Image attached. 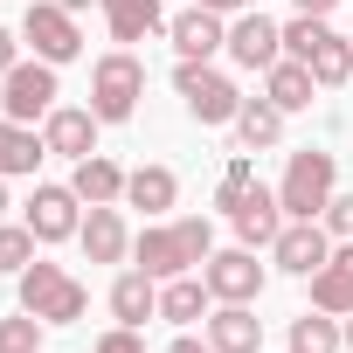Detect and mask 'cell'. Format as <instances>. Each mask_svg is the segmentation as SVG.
Returning <instances> with one entry per match:
<instances>
[{
	"instance_id": "6da1fadb",
	"label": "cell",
	"mask_w": 353,
	"mask_h": 353,
	"mask_svg": "<svg viewBox=\"0 0 353 353\" xmlns=\"http://www.w3.org/2000/svg\"><path fill=\"white\" fill-rule=\"evenodd\" d=\"M132 256H139V270L145 277H188L194 263H208L215 256V229L201 222V215H188V222H159V229H145L139 243H132Z\"/></svg>"
},
{
	"instance_id": "7a4b0ae2",
	"label": "cell",
	"mask_w": 353,
	"mask_h": 353,
	"mask_svg": "<svg viewBox=\"0 0 353 353\" xmlns=\"http://www.w3.org/2000/svg\"><path fill=\"white\" fill-rule=\"evenodd\" d=\"M21 312H35L42 325H77V319L90 312V291H83L63 263H42V256H35V263L21 270Z\"/></svg>"
},
{
	"instance_id": "3957f363",
	"label": "cell",
	"mask_w": 353,
	"mask_h": 353,
	"mask_svg": "<svg viewBox=\"0 0 353 353\" xmlns=\"http://www.w3.org/2000/svg\"><path fill=\"white\" fill-rule=\"evenodd\" d=\"M139 97H145V63H139L132 49L97 56V70H90V111H97L104 125H125V118L139 111Z\"/></svg>"
},
{
	"instance_id": "277c9868",
	"label": "cell",
	"mask_w": 353,
	"mask_h": 353,
	"mask_svg": "<svg viewBox=\"0 0 353 353\" xmlns=\"http://www.w3.org/2000/svg\"><path fill=\"white\" fill-rule=\"evenodd\" d=\"M332 152H291V166H284V181H277V201H284V215L291 222H319L325 215V201H332Z\"/></svg>"
},
{
	"instance_id": "5b68a950",
	"label": "cell",
	"mask_w": 353,
	"mask_h": 353,
	"mask_svg": "<svg viewBox=\"0 0 353 353\" xmlns=\"http://www.w3.org/2000/svg\"><path fill=\"white\" fill-rule=\"evenodd\" d=\"M173 90H181V104H188L201 125H236V111H243V90H236L222 70L188 63V56H181V70H173Z\"/></svg>"
},
{
	"instance_id": "8992f818",
	"label": "cell",
	"mask_w": 353,
	"mask_h": 353,
	"mask_svg": "<svg viewBox=\"0 0 353 353\" xmlns=\"http://www.w3.org/2000/svg\"><path fill=\"white\" fill-rule=\"evenodd\" d=\"M56 97H63V90H56V63H42V56H35V63H14L8 77H0V111H8L14 125L49 118Z\"/></svg>"
},
{
	"instance_id": "52a82bcc",
	"label": "cell",
	"mask_w": 353,
	"mask_h": 353,
	"mask_svg": "<svg viewBox=\"0 0 353 353\" xmlns=\"http://www.w3.org/2000/svg\"><path fill=\"white\" fill-rule=\"evenodd\" d=\"M21 42H35L42 63H77V56H83L77 14L56 8V0H28V14H21Z\"/></svg>"
},
{
	"instance_id": "ba28073f",
	"label": "cell",
	"mask_w": 353,
	"mask_h": 353,
	"mask_svg": "<svg viewBox=\"0 0 353 353\" xmlns=\"http://www.w3.org/2000/svg\"><path fill=\"white\" fill-rule=\"evenodd\" d=\"M201 284L222 305H250V298H263V263H256V250H215L201 263Z\"/></svg>"
},
{
	"instance_id": "9c48e42d",
	"label": "cell",
	"mask_w": 353,
	"mask_h": 353,
	"mask_svg": "<svg viewBox=\"0 0 353 353\" xmlns=\"http://www.w3.org/2000/svg\"><path fill=\"white\" fill-rule=\"evenodd\" d=\"M270 256H277V270L312 277V270L332 256V229H325V222H284V229H277V243H270Z\"/></svg>"
},
{
	"instance_id": "30bf717a",
	"label": "cell",
	"mask_w": 353,
	"mask_h": 353,
	"mask_svg": "<svg viewBox=\"0 0 353 353\" xmlns=\"http://www.w3.org/2000/svg\"><path fill=\"white\" fill-rule=\"evenodd\" d=\"M229 222H236V236H243V250H270V243H277V229H284L291 215H284V201H277V188H263V181H256V188H250V194L236 201V215H229Z\"/></svg>"
},
{
	"instance_id": "8fae6325",
	"label": "cell",
	"mask_w": 353,
	"mask_h": 353,
	"mask_svg": "<svg viewBox=\"0 0 353 353\" xmlns=\"http://www.w3.org/2000/svg\"><path fill=\"white\" fill-rule=\"evenodd\" d=\"M229 56H236L243 70H270V63L284 56V28H277L263 8H250V14L229 28Z\"/></svg>"
},
{
	"instance_id": "7c38bea8",
	"label": "cell",
	"mask_w": 353,
	"mask_h": 353,
	"mask_svg": "<svg viewBox=\"0 0 353 353\" xmlns=\"http://www.w3.org/2000/svg\"><path fill=\"white\" fill-rule=\"evenodd\" d=\"M97 111H77V104H56L49 118H42V145L49 152H63V159H90L97 152Z\"/></svg>"
},
{
	"instance_id": "4fadbf2b",
	"label": "cell",
	"mask_w": 353,
	"mask_h": 353,
	"mask_svg": "<svg viewBox=\"0 0 353 353\" xmlns=\"http://www.w3.org/2000/svg\"><path fill=\"white\" fill-rule=\"evenodd\" d=\"M28 229H35V243H70V236L83 229V215H77V188H35V201H28Z\"/></svg>"
},
{
	"instance_id": "5bb4252c",
	"label": "cell",
	"mask_w": 353,
	"mask_h": 353,
	"mask_svg": "<svg viewBox=\"0 0 353 353\" xmlns=\"http://www.w3.org/2000/svg\"><path fill=\"white\" fill-rule=\"evenodd\" d=\"M166 35H173V49H181L188 63H208L215 49H229V28H222L215 8H188V14H173Z\"/></svg>"
},
{
	"instance_id": "9a60e30c",
	"label": "cell",
	"mask_w": 353,
	"mask_h": 353,
	"mask_svg": "<svg viewBox=\"0 0 353 353\" xmlns=\"http://www.w3.org/2000/svg\"><path fill=\"white\" fill-rule=\"evenodd\" d=\"M312 305H319V312H332V319H346V312H353V243H339V250L312 270Z\"/></svg>"
},
{
	"instance_id": "2e32d148",
	"label": "cell",
	"mask_w": 353,
	"mask_h": 353,
	"mask_svg": "<svg viewBox=\"0 0 353 353\" xmlns=\"http://www.w3.org/2000/svg\"><path fill=\"white\" fill-rule=\"evenodd\" d=\"M77 243H83V256H90V263H125V250H132V236H125V215H118L111 201L83 215Z\"/></svg>"
},
{
	"instance_id": "e0dca14e",
	"label": "cell",
	"mask_w": 353,
	"mask_h": 353,
	"mask_svg": "<svg viewBox=\"0 0 353 353\" xmlns=\"http://www.w3.org/2000/svg\"><path fill=\"white\" fill-rule=\"evenodd\" d=\"M208 346L215 353H256L263 346V319L250 305H222V312H208Z\"/></svg>"
},
{
	"instance_id": "ac0fdd59",
	"label": "cell",
	"mask_w": 353,
	"mask_h": 353,
	"mask_svg": "<svg viewBox=\"0 0 353 353\" xmlns=\"http://www.w3.org/2000/svg\"><path fill=\"white\" fill-rule=\"evenodd\" d=\"M111 319H118V325H145V319H159V277L125 270V277L111 284Z\"/></svg>"
},
{
	"instance_id": "d6986e66",
	"label": "cell",
	"mask_w": 353,
	"mask_h": 353,
	"mask_svg": "<svg viewBox=\"0 0 353 353\" xmlns=\"http://www.w3.org/2000/svg\"><path fill=\"white\" fill-rule=\"evenodd\" d=\"M70 188H77V201H90V208L125 201V166H118V159H104V152H90V159H77Z\"/></svg>"
},
{
	"instance_id": "ffe728a7",
	"label": "cell",
	"mask_w": 353,
	"mask_h": 353,
	"mask_svg": "<svg viewBox=\"0 0 353 353\" xmlns=\"http://www.w3.org/2000/svg\"><path fill=\"white\" fill-rule=\"evenodd\" d=\"M125 201L145 208V215H166L173 201H181V181H173V166H132L125 173Z\"/></svg>"
},
{
	"instance_id": "44dd1931",
	"label": "cell",
	"mask_w": 353,
	"mask_h": 353,
	"mask_svg": "<svg viewBox=\"0 0 353 353\" xmlns=\"http://www.w3.org/2000/svg\"><path fill=\"white\" fill-rule=\"evenodd\" d=\"M312 90H319V83H312V70H305V63H291V56H277V63L263 70V97H270L277 111H305V104H312Z\"/></svg>"
},
{
	"instance_id": "7402d4cb",
	"label": "cell",
	"mask_w": 353,
	"mask_h": 353,
	"mask_svg": "<svg viewBox=\"0 0 353 353\" xmlns=\"http://www.w3.org/2000/svg\"><path fill=\"white\" fill-rule=\"evenodd\" d=\"M284 118H291V111H277L270 97H243V111H236V139H243V152L277 145V139H284Z\"/></svg>"
},
{
	"instance_id": "603a6c76",
	"label": "cell",
	"mask_w": 353,
	"mask_h": 353,
	"mask_svg": "<svg viewBox=\"0 0 353 353\" xmlns=\"http://www.w3.org/2000/svg\"><path fill=\"white\" fill-rule=\"evenodd\" d=\"M104 21H111V42H145L166 28L159 0H104Z\"/></svg>"
},
{
	"instance_id": "cb8c5ba5",
	"label": "cell",
	"mask_w": 353,
	"mask_h": 353,
	"mask_svg": "<svg viewBox=\"0 0 353 353\" xmlns=\"http://www.w3.org/2000/svg\"><path fill=\"white\" fill-rule=\"evenodd\" d=\"M208 284L201 277H166L159 284V319H173V325H194V319H208Z\"/></svg>"
},
{
	"instance_id": "d4e9b609",
	"label": "cell",
	"mask_w": 353,
	"mask_h": 353,
	"mask_svg": "<svg viewBox=\"0 0 353 353\" xmlns=\"http://www.w3.org/2000/svg\"><path fill=\"white\" fill-rule=\"evenodd\" d=\"M339 346H346V325H339L332 312L312 305V312L291 319V353H339Z\"/></svg>"
},
{
	"instance_id": "484cf974",
	"label": "cell",
	"mask_w": 353,
	"mask_h": 353,
	"mask_svg": "<svg viewBox=\"0 0 353 353\" xmlns=\"http://www.w3.org/2000/svg\"><path fill=\"white\" fill-rule=\"evenodd\" d=\"M42 139L28 132V125H14V118H0V181H8V173H35L42 166Z\"/></svg>"
},
{
	"instance_id": "4316f807",
	"label": "cell",
	"mask_w": 353,
	"mask_h": 353,
	"mask_svg": "<svg viewBox=\"0 0 353 353\" xmlns=\"http://www.w3.org/2000/svg\"><path fill=\"white\" fill-rule=\"evenodd\" d=\"M305 70H312L319 90H339V83L353 77V42H346V35H325V42L305 56Z\"/></svg>"
},
{
	"instance_id": "83f0119b",
	"label": "cell",
	"mask_w": 353,
	"mask_h": 353,
	"mask_svg": "<svg viewBox=\"0 0 353 353\" xmlns=\"http://www.w3.org/2000/svg\"><path fill=\"white\" fill-rule=\"evenodd\" d=\"M35 263V229L21 222V229H8V222H0V277H21Z\"/></svg>"
},
{
	"instance_id": "f1b7e54d",
	"label": "cell",
	"mask_w": 353,
	"mask_h": 353,
	"mask_svg": "<svg viewBox=\"0 0 353 353\" xmlns=\"http://www.w3.org/2000/svg\"><path fill=\"white\" fill-rule=\"evenodd\" d=\"M325 35H332V28H325V14H298V21H284V56H291V63H305Z\"/></svg>"
},
{
	"instance_id": "f546056e",
	"label": "cell",
	"mask_w": 353,
	"mask_h": 353,
	"mask_svg": "<svg viewBox=\"0 0 353 353\" xmlns=\"http://www.w3.org/2000/svg\"><path fill=\"white\" fill-rule=\"evenodd\" d=\"M0 353H42V319H35V312L0 319Z\"/></svg>"
},
{
	"instance_id": "4dcf8cb0",
	"label": "cell",
	"mask_w": 353,
	"mask_h": 353,
	"mask_svg": "<svg viewBox=\"0 0 353 353\" xmlns=\"http://www.w3.org/2000/svg\"><path fill=\"white\" fill-rule=\"evenodd\" d=\"M250 188H256V166H250V152H236V159H229V173H222V188H215V208H229V215H236V201H243Z\"/></svg>"
},
{
	"instance_id": "1f68e13d",
	"label": "cell",
	"mask_w": 353,
	"mask_h": 353,
	"mask_svg": "<svg viewBox=\"0 0 353 353\" xmlns=\"http://www.w3.org/2000/svg\"><path fill=\"white\" fill-rule=\"evenodd\" d=\"M319 222H325V229H332V236H339V243H353V194H332V201H325V215H319Z\"/></svg>"
},
{
	"instance_id": "d6a6232c",
	"label": "cell",
	"mask_w": 353,
	"mask_h": 353,
	"mask_svg": "<svg viewBox=\"0 0 353 353\" xmlns=\"http://www.w3.org/2000/svg\"><path fill=\"white\" fill-rule=\"evenodd\" d=\"M97 353H145V332H139V325H111V332L97 339Z\"/></svg>"
},
{
	"instance_id": "836d02e7",
	"label": "cell",
	"mask_w": 353,
	"mask_h": 353,
	"mask_svg": "<svg viewBox=\"0 0 353 353\" xmlns=\"http://www.w3.org/2000/svg\"><path fill=\"white\" fill-rule=\"evenodd\" d=\"M14 63H21V35H14V28H0V77H8Z\"/></svg>"
},
{
	"instance_id": "e575fe53",
	"label": "cell",
	"mask_w": 353,
	"mask_h": 353,
	"mask_svg": "<svg viewBox=\"0 0 353 353\" xmlns=\"http://www.w3.org/2000/svg\"><path fill=\"white\" fill-rule=\"evenodd\" d=\"M166 353H215V346H201V339H194V332H181V339H173V346H166Z\"/></svg>"
},
{
	"instance_id": "d590c367",
	"label": "cell",
	"mask_w": 353,
	"mask_h": 353,
	"mask_svg": "<svg viewBox=\"0 0 353 353\" xmlns=\"http://www.w3.org/2000/svg\"><path fill=\"white\" fill-rule=\"evenodd\" d=\"M339 0H298V14H332Z\"/></svg>"
},
{
	"instance_id": "8d00e7d4",
	"label": "cell",
	"mask_w": 353,
	"mask_h": 353,
	"mask_svg": "<svg viewBox=\"0 0 353 353\" xmlns=\"http://www.w3.org/2000/svg\"><path fill=\"white\" fill-rule=\"evenodd\" d=\"M194 8H215V14H229V8H243V0H194Z\"/></svg>"
},
{
	"instance_id": "74e56055",
	"label": "cell",
	"mask_w": 353,
	"mask_h": 353,
	"mask_svg": "<svg viewBox=\"0 0 353 353\" xmlns=\"http://www.w3.org/2000/svg\"><path fill=\"white\" fill-rule=\"evenodd\" d=\"M56 8H70V14H77V8H90V0H56Z\"/></svg>"
},
{
	"instance_id": "f35d334b",
	"label": "cell",
	"mask_w": 353,
	"mask_h": 353,
	"mask_svg": "<svg viewBox=\"0 0 353 353\" xmlns=\"http://www.w3.org/2000/svg\"><path fill=\"white\" fill-rule=\"evenodd\" d=\"M346 353H353V312H346Z\"/></svg>"
},
{
	"instance_id": "ab89813d",
	"label": "cell",
	"mask_w": 353,
	"mask_h": 353,
	"mask_svg": "<svg viewBox=\"0 0 353 353\" xmlns=\"http://www.w3.org/2000/svg\"><path fill=\"white\" fill-rule=\"evenodd\" d=\"M0 215H8V188H0Z\"/></svg>"
},
{
	"instance_id": "60d3db41",
	"label": "cell",
	"mask_w": 353,
	"mask_h": 353,
	"mask_svg": "<svg viewBox=\"0 0 353 353\" xmlns=\"http://www.w3.org/2000/svg\"><path fill=\"white\" fill-rule=\"evenodd\" d=\"M243 8H263V0H243Z\"/></svg>"
}]
</instances>
